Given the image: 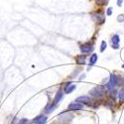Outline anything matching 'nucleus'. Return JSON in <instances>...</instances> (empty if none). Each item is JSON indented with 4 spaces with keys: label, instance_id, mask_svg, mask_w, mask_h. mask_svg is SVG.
<instances>
[{
    "label": "nucleus",
    "instance_id": "nucleus-14",
    "mask_svg": "<svg viewBox=\"0 0 124 124\" xmlns=\"http://www.w3.org/2000/svg\"><path fill=\"white\" fill-rule=\"evenodd\" d=\"M56 107H57V105H55L54 103H49V104L45 107V111H46V113H51L56 109Z\"/></svg>",
    "mask_w": 124,
    "mask_h": 124
},
{
    "label": "nucleus",
    "instance_id": "nucleus-5",
    "mask_svg": "<svg viewBox=\"0 0 124 124\" xmlns=\"http://www.w3.org/2000/svg\"><path fill=\"white\" fill-rule=\"evenodd\" d=\"M110 42H111V48L112 49H114V50H117L119 49V43H120V38L117 34H114L112 37H111V40H110Z\"/></svg>",
    "mask_w": 124,
    "mask_h": 124
},
{
    "label": "nucleus",
    "instance_id": "nucleus-24",
    "mask_svg": "<svg viewBox=\"0 0 124 124\" xmlns=\"http://www.w3.org/2000/svg\"><path fill=\"white\" fill-rule=\"evenodd\" d=\"M122 69H123V70H124V64H123V65H122Z\"/></svg>",
    "mask_w": 124,
    "mask_h": 124
},
{
    "label": "nucleus",
    "instance_id": "nucleus-3",
    "mask_svg": "<svg viewBox=\"0 0 124 124\" xmlns=\"http://www.w3.org/2000/svg\"><path fill=\"white\" fill-rule=\"evenodd\" d=\"M89 94L93 97H101L103 94H104V89H103L101 86H95L89 90Z\"/></svg>",
    "mask_w": 124,
    "mask_h": 124
},
{
    "label": "nucleus",
    "instance_id": "nucleus-21",
    "mask_svg": "<svg viewBox=\"0 0 124 124\" xmlns=\"http://www.w3.org/2000/svg\"><path fill=\"white\" fill-rule=\"evenodd\" d=\"M116 4H117L118 7H121L122 4H123V0H117V1H116Z\"/></svg>",
    "mask_w": 124,
    "mask_h": 124
},
{
    "label": "nucleus",
    "instance_id": "nucleus-2",
    "mask_svg": "<svg viewBox=\"0 0 124 124\" xmlns=\"http://www.w3.org/2000/svg\"><path fill=\"white\" fill-rule=\"evenodd\" d=\"M91 18L92 20L97 24V25H102L103 23L105 22V16L104 13L102 11H95V12H92L91 14Z\"/></svg>",
    "mask_w": 124,
    "mask_h": 124
},
{
    "label": "nucleus",
    "instance_id": "nucleus-13",
    "mask_svg": "<svg viewBox=\"0 0 124 124\" xmlns=\"http://www.w3.org/2000/svg\"><path fill=\"white\" fill-rule=\"evenodd\" d=\"M63 97H64V92L62 91V90H59V91L57 92V94H56L54 100H53V103H54L55 105H57L58 103H59L62 99H63Z\"/></svg>",
    "mask_w": 124,
    "mask_h": 124
},
{
    "label": "nucleus",
    "instance_id": "nucleus-12",
    "mask_svg": "<svg viewBox=\"0 0 124 124\" xmlns=\"http://www.w3.org/2000/svg\"><path fill=\"white\" fill-rule=\"evenodd\" d=\"M97 60H98V56H97L96 54H92V55L89 57V64H88L89 66H88V68H87V70H89L92 66H94V64L97 62Z\"/></svg>",
    "mask_w": 124,
    "mask_h": 124
},
{
    "label": "nucleus",
    "instance_id": "nucleus-10",
    "mask_svg": "<svg viewBox=\"0 0 124 124\" xmlns=\"http://www.w3.org/2000/svg\"><path fill=\"white\" fill-rule=\"evenodd\" d=\"M76 63L78 65H81V66L82 65H85V63H86V56H85V54L77 56L76 57Z\"/></svg>",
    "mask_w": 124,
    "mask_h": 124
},
{
    "label": "nucleus",
    "instance_id": "nucleus-17",
    "mask_svg": "<svg viewBox=\"0 0 124 124\" xmlns=\"http://www.w3.org/2000/svg\"><path fill=\"white\" fill-rule=\"evenodd\" d=\"M106 48H107L106 42H105V41H102L101 44H100V52H101V53H103V52L106 50Z\"/></svg>",
    "mask_w": 124,
    "mask_h": 124
},
{
    "label": "nucleus",
    "instance_id": "nucleus-15",
    "mask_svg": "<svg viewBox=\"0 0 124 124\" xmlns=\"http://www.w3.org/2000/svg\"><path fill=\"white\" fill-rule=\"evenodd\" d=\"M118 98L120 103H124V87H122L118 92Z\"/></svg>",
    "mask_w": 124,
    "mask_h": 124
},
{
    "label": "nucleus",
    "instance_id": "nucleus-18",
    "mask_svg": "<svg viewBox=\"0 0 124 124\" xmlns=\"http://www.w3.org/2000/svg\"><path fill=\"white\" fill-rule=\"evenodd\" d=\"M17 124H30V123H29V120H28V119L23 118V119H21L20 121H18Z\"/></svg>",
    "mask_w": 124,
    "mask_h": 124
},
{
    "label": "nucleus",
    "instance_id": "nucleus-16",
    "mask_svg": "<svg viewBox=\"0 0 124 124\" xmlns=\"http://www.w3.org/2000/svg\"><path fill=\"white\" fill-rule=\"evenodd\" d=\"M109 2V0H95V3L98 6H105Z\"/></svg>",
    "mask_w": 124,
    "mask_h": 124
},
{
    "label": "nucleus",
    "instance_id": "nucleus-22",
    "mask_svg": "<svg viewBox=\"0 0 124 124\" xmlns=\"http://www.w3.org/2000/svg\"><path fill=\"white\" fill-rule=\"evenodd\" d=\"M120 85L124 87V78H120Z\"/></svg>",
    "mask_w": 124,
    "mask_h": 124
},
{
    "label": "nucleus",
    "instance_id": "nucleus-4",
    "mask_svg": "<svg viewBox=\"0 0 124 124\" xmlns=\"http://www.w3.org/2000/svg\"><path fill=\"white\" fill-rule=\"evenodd\" d=\"M79 50L82 54H90L93 52L94 48H93V45L92 44H89V43H85V44H82L80 47H79Z\"/></svg>",
    "mask_w": 124,
    "mask_h": 124
},
{
    "label": "nucleus",
    "instance_id": "nucleus-20",
    "mask_svg": "<svg viewBox=\"0 0 124 124\" xmlns=\"http://www.w3.org/2000/svg\"><path fill=\"white\" fill-rule=\"evenodd\" d=\"M112 12H113V8H112V7H108L107 10H106V15H107V16H111Z\"/></svg>",
    "mask_w": 124,
    "mask_h": 124
},
{
    "label": "nucleus",
    "instance_id": "nucleus-7",
    "mask_svg": "<svg viewBox=\"0 0 124 124\" xmlns=\"http://www.w3.org/2000/svg\"><path fill=\"white\" fill-rule=\"evenodd\" d=\"M82 108H84V104L78 102H71L68 106V109L70 111H78V110H81Z\"/></svg>",
    "mask_w": 124,
    "mask_h": 124
},
{
    "label": "nucleus",
    "instance_id": "nucleus-1",
    "mask_svg": "<svg viewBox=\"0 0 124 124\" xmlns=\"http://www.w3.org/2000/svg\"><path fill=\"white\" fill-rule=\"evenodd\" d=\"M120 77H118L116 74H111L110 75V78L108 79V82L105 85V89L110 91V90H113V89H115V87L120 85Z\"/></svg>",
    "mask_w": 124,
    "mask_h": 124
},
{
    "label": "nucleus",
    "instance_id": "nucleus-19",
    "mask_svg": "<svg viewBox=\"0 0 124 124\" xmlns=\"http://www.w3.org/2000/svg\"><path fill=\"white\" fill-rule=\"evenodd\" d=\"M117 21L118 22H124V14H119L118 16H117Z\"/></svg>",
    "mask_w": 124,
    "mask_h": 124
},
{
    "label": "nucleus",
    "instance_id": "nucleus-6",
    "mask_svg": "<svg viewBox=\"0 0 124 124\" xmlns=\"http://www.w3.org/2000/svg\"><path fill=\"white\" fill-rule=\"evenodd\" d=\"M77 102H79V103H82V104H86V105H89L92 103V98L88 95H82V96H79L77 98Z\"/></svg>",
    "mask_w": 124,
    "mask_h": 124
},
{
    "label": "nucleus",
    "instance_id": "nucleus-11",
    "mask_svg": "<svg viewBox=\"0 0 124 124\" xmlns=\"http://www.w3.org/2000/svg\"><path fill=\"white\" fill-rule=\"evenodd\" d=\"M76 87H77L76 85L69 82V84L66 85V87H65V89H64V92H65L66 94H69V93H70V92H73V91L76 89Z\"/></svg>",
    "mask_w": 124,
    "mask_h": 124
},
{
    "label": "nucleus",
    "instance_id": "nucleus-23",
    "mask_svg": "<svg viewBox=\"0 0 124 124\" xmlns=\"http://www.w3.org/2000/svg\"><path fill=\"white\" fill-rule=\"evenodd\" d=\"M85 78V74H84V75H81V76H80V77H79V79H80V80H81V79H84V78Z\"/></svg>",
    "mask_w": 124,
    "mask_h": 124
},
{
    "label": "nucleus",
    "instance_id": "nucleus-8",
    "mask_svg": "<svg viewBox=\"0 0 124 124\" xmlns=\"http://www.w3.org/2000/svg\"><path fill=\"white\" fill-rule=\"evenodd\" d=\"M58 117L61 121H66V120L70 121V120H71V118H73V115H71L69 111H64V112L60 113L58 115Z\"/></svg>",
    "mask_w": 124,
    "mask_h": 124
},
{
    "label": "nucleus",
    "instance_id": "nucleus-9",
    "mask_svg": "<svg viewBox=\"0 0 124 124\" xmlns=\"http://www.w3.org/2000/svg\"><path fill=\"white\" fill-rule=\"evenodd\" d=\"M47 121V116L46 115H38L37 117H35L33 119V123L35 124H44Z\"/></svg>",
    "mask_w": 124,
    "mask_h": 124
}]
</instances>
